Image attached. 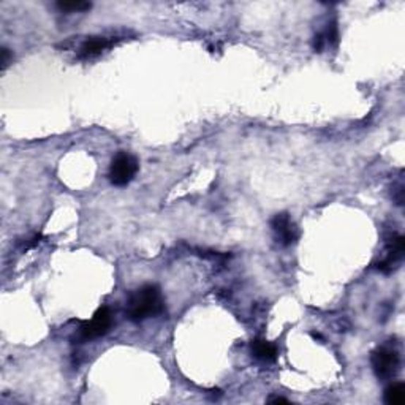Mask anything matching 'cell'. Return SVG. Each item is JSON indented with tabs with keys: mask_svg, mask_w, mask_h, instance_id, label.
Instances as JSON below:
<instances>
[{
	"mask_svg": "<svg viewBox=\"0 0 405 405\" xmlns=\"http://www.w3.org/2000/svg\"><path fill=\"white\" fill-rule=\"evenodd\" d=\"M163 312V297L157 285H144L130 294L127 303L128 320L143 321L146 318L157 317Z\"/></svg>",
	"mask_w": 405,
	"mask_h": 405,
	"instance_id": "obj_1",
	"label": "cell"
},
{
	"mask_svg": "<svg viewBox=\"0 0 405 405\" xmlns=\"http://www.w3.org/2000/svg\"><path fill=\"white\" fill-rule=\"evenodd\" d=\"M370 361L375 375L382 380H387V378H393L399 370L401 355L394 347L383 345L372 353Z\"/></svg>",
	"mask_w": 405,
	"mask_h": 405,
	"instance_id": "obj_2",
	"label": "cell"
},
{
	"mask_svg": "<svg viewBox=\"0 0 405 405\" xmlns=\"http://www.w3.org/2000/svg\"><path fill=\"white\" fill-rule=\"evenodd\" d=\"M138 166L137 157L128 152H119L109 166V181L116 187H124L133 181L135 175L138 173Z\"/></svg>",
	"mask_w": 405,
	"mask_h": 405,
	"instance_id": "obj_3",
	"label": "cell"
},
{
	"mask_svg": "<svg viewBox=\"0 0 405 405\" xmlns=\"http://www.w3.org/2000/svg\"><path fill=\"white\" fill-rule=\"evenodd\" d=\"M113 326V313L109 307H100L94 317L87 321H82L80 328V337L82 340H92L105 336Z\"/></svg>",
	"mask_w": 405,
	"mask_h": 405,
	"instance_id": "obj_4",
	"label": "cell"
},
{
	"mask_svg": "<svg viewBox=\"0 0 405 405\" xmlns=\"http://www.w3.org/2000/svg\"><path fill=\"white\" fill-rule=\"evenodd\" d=\"M271 228L273 233L282 246H293L294 242L299 239V230L297 227V223L292 220V217L287 214V212H280V214H275L271 220Z\"/></svg>",
	"mask_w": 405,
	"mask_h": 405,
	"instance_id": "obj_5",
	"label": "cell"
},
{
	"mask_svg": "<svg viewBox=\"0 0 405 405\" xmlns=\"http://www.w3.org/2000/svg\"><path fill=\"white\" fill-rule=\"evenodd\" d=\"M404 252H405L404 236L396 235L391 237L388 242V247H387V255H385V258L378 263V266H377L378 271L388 274L399 268L404 258Z\"/></svg>",
	"mask_w": 405,
	"mask_h": 405,
	"instance_id": "obj_6",
	"label": "cell"
},
{
	"mask_svg": "<svg viewBox=\"0 0 405 405\" xmlns=\"http://www.w3.org/2000/svg\"><path fill=\"white\" fill-rule=\"evenodd\" d=\"M116 40L106 37H91L81 44V48L78 51V59L81 61H89L94 59V57L100 56L101 53H105L106 49L114 46Z\"/></svg>",
	"mask_w": 405,
	"mask_h": 405,
	"instance_id": "obj_7",
	"label": "cell"
},
{
	"mask_svg": "<svg viewBox=\"0 0 405 405\" xmlns=\"http://www.w3.org/2000/svg\"><path fill=\"white\" fill-rule=\"evenodd\" d=\"M252 355L263 363H274L279 356V350L273 342L265 339H255L252 342Z\"/></svg>",
	"mask_w": 405,
	"mask_h": 405,
	"instance_id": "obj_8",
	"label": "cell"
},
{
	"mask_svg": "<svg viewBox=\"0 0 405 405\" xmlns=\"http://www.w3.org/2000/svg\"><path fill=\"white\" fill-rule=\"evenodd\" d=\"M385 402L390 405H402L405 402V385L401 382L391 383L385 390Z\"/></svg>",
	"mask_w": 405,
	"mask_h": 405,
	"instance_id": "obj_9",
	"label": "cell"
},
{
	"mask_svg": "<svg viewBox=\"0 0 405 405\" xmlns=\"http://www.w3.org/2000/svg\"><path fill=\"white\" fill-rule=\"evenodd\" d=\"M57 8L66 13H80V11H87L92 8L91 2H81V0H76V2H57Z\"/></svg>",
	"mask_w": 405,
	"mask_h": 405,
	"instance_id": "obj_10",
	"label": "cell"
},
{
	"mask_svg": "<svg viewBox=\"0 0 405 405\" xmlns=\"http://www.w3.org/2000/svg\"><path fill=\"white\" fill-rule=\"evenodd\" d=\"M10 61H11V53H10V49L2 48V70H5L6 67L10 66Z\"/></svg>",
	"mask_w": 405,
	"mask_h": 405,
	"instance_id": "obj_11",
	"label": "cell"
},
{
	"mask_svg": "<svg viewBox=\"0 0 405 405\" xmlns=\"http://www.w3.org/2000/svg\"><path fill=\"white\" fill-rule=\"evenodd\" d=\"M269 402H273V404H288V401L284 399V397H269Z\"/></svg>",
	"mask_w": 405,
	"mask_h": 405,
	"instance_id": "obj_12",
	"label": "cell"
}]
</instances>
